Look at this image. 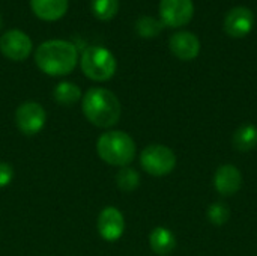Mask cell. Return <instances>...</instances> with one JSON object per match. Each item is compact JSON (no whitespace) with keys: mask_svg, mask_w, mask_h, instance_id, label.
<instances>
[{"mask_svg":"<svg viewBox=\"0 0 257 256\" xmlns=\"http://www.w3.org/2000/svg\"><path fill=\"white\" fill-rule=\"evenodd\" d=\"M78 62L77 47L65 39H50L42 42L35 53L36 66L51 75L62 77L68 75L74 71Z\"/></svg>","mask_w":257,"mask_h":256,"instance_id":"cell-1","label":"cell"},{"mask_svg":"<svg viewBox=\"0 0 257 256\" xmlns=\"http://www.w3.org/2000/svg\"><path fill=\"white\" fill-rule=\"evenodd\" d=\"M81 107L87 121L99 128H110L116 125L122 113L119 98L104 88L89 89L84 94Z\"/></svg>","mask_w":257,"mask_h":256,"instance_id":"cell-2","label":"cell"},{"mask_svg":"<svg viewBox=\"0 0 257 256\" xmlns=\"http://www.w3.org/2000/svg\"><path fill=\"white\" fill-rule=\"evenodd\" d=\"M96 151L102 161L125 167L136 157V143L125 131H108L99 136Z\"/></svg>","mask_w":257,"mask_h":256,"instance_id":"cell-3","label":"cell"},{"mask_svg":"<svg viewBox=\"0 0 257 256\" xmlns=\"http://www.w3.org/2000/svg\"><path fill=\"white\" fill-rule=\"evenodd\" d=\"M80 66L87 78L93 81H107L114 75L117 62L113 53L105 47L90 45L81 53Z\"/></svg>","mask_w":257,"mask_h":256,"instance_id":"cell-4","label":"cell"},{"mask_svg":"<svg viewBox=\"0 0 257 256\" xmlns=\"http://www.w3.org/2000/svg\"><path fill=\"white\" fill-rule=\"evenodd\" d=\"M140 164L149 175L164 177L175 169L176 155L164 145H149L140 154Z\"/></svg>","mask_w":257,"mask_h":256,"instance_id":"cell-5","label":"cell"},{"mask_svg":"<svg viewBox=\"0 0 257 256\" xmlns=\"http://www.w3.org/2000/svg\"><path fill=\"white\" fill-rule=\"evenodd\" d=\"M47 121V113L39 103L27 101L18 106L15 112V122L18 130L24 136H35L38 134Z\"/></svg>","mask_w":257,"mask_h":256,"instance_id":"cell-6","label":"cell"},{"mask_svg":"<svg viewBox=\"0 0 257 256\" xmlns=\"http://www.w3.org/2000/svg\"><path fill=\"white\" fill-rule=\"evenodd\" d=\"M32 39L20 29H11L0 36V51L5 57L21 62L32 53Z\"/></svg>","mask_w":257,"mask_h":256,"instance_id":"cell-7","label":"cell"},{"mask_svg":"<svg viewBox=\"0 0 257 256\" xmlns=\"http://www.w3.org/2000/svg\"><path fill=\"white\" fill-rule=\"evenodd\" d=\"M194 14L193 0H161L160 21L167 27H182L188 24Z\"/></svg>","mask_w":257,"mask_h":256,"instance_id":"cell-8","label":"cell"},{"mask_svg":"<svg viewBox=\"0 0 257 256\" xmlns=\"http://www.w3.org/2000/svg\"><path fill=\"white\" fill-rule=\"evenodd\" d=\"M224 32L232 38H244L254 27V15L245 6L232 8L224 18Z\"/></svg>","mask_w":257,"mask_h":256,"instance_id":"cell-9","label":"cell"},{"mask_svg":"<svg viewBox=\"0 0 257 256\" xmlns=\"http://www.w3.org/2000/svg\"><path fill=\"white\" fill-rule=\"evenodd\" d=\"M96 226L99 235L105 241H116L122 237L125 229L123 214L114 207H107L99 213Z\"/></svg>","mask_w":257,"mask_h":256,"instance_id":"cell-10","label":"cell"},{"mask_svg":"<svg viewBox=\"0 0 257 256\" xmlns=\"http://www.w3.org/2000/svg\"><path fill=\"white\" fill-rule=\"evenodd\" d=\"M170 51L181 60H193L200 53V41L191 32H176L169 39Z\"/></svg>","mask_w":257,"mask_h":256,"instance_id":"cell-11","label":"cell"},{"mask_svg":"<svg viewBox=\"0 0 257 256\" xmlns=\"http://www.w3.org/2000/svg\"><path fill=\"white\" fill-rule=\"evenodd\" d=\"M215 190L223 196H233L241 190L242 175L239 169L233 164H223L217 169L214 175Z\"/></svg>","mask_w":257,"mask_h":256,"instance_id":"cell-12","label":"cell"},{"mask_svg":"<svg viewBox=\"0 0 257 256\" xmlns=\"http://www.w3.org/2000/svg\"><path fill=\"white\" fill-rule=\"evenodd\" d=\"M69 6V0H30L32 12L42 21L60 20Z\"/></svg>","mask_w":257,"mask_h":256,"instance_id":"cell-13","label":"cell"},{"mask_svg":"<svg viewBox=\"0 0 257 256\" xmlns=\"http://www.w3.org/2000/svg\"><path fill=\"white\" fill-rule=\"evenodd\" d=\"M149 244H151V249L157 255L167 256L170 255L176 247V237L170 229L158 226L151 232Z\"/></svg>","mask_w":257,"mask_h":256,"instance_id":"cell-14","label":"cell"},{"mask_svg":"<svg viewBox=\"0 0 257 256\" xmlns=\"http://www.w3.org/2000/svg\"><path fill=\"white\" fill-rule=\"evenodd\" d=\"M233 148L241 152H248L257 146V127L253 124H242L232 137Z\"/></svg>","mask_w":257,"mask_h":256,"instance_id":"cell-15","label":"cell"},{"mask_svg":"<svg viewBox=\"0 0 257 256\" xmlns=\"http://www.w3.org/2000/svg\"><path fill=\"white\" fill-rule=\"evenodd\" d=\"M53 97L56 103L63 104V106H71L77 103L81 98V89L71 81H60L53 92Z\"/></svg>","mask_w":257,"mask_h":256,"instance_id":"cell-16","label":"cell"},{"mask_svg":"<svg viewBox=\"0 0 257 256\" xmlns=\"http://www.w3.org/2000/svg\"><path fill=\"white\" fill-rule=\"evenodd\" d=\"M119 0H90V9L96 20L110 21L119 12Z\"/></svg>","mask_w":257,"mask_h":256,"instance_id":"cell-17","label":"cell"},{"mask_svg":"<svg viewBox=\"0 0 257 256\" xmlns=\"http://www.w3.org/2000/svg\"><path fill=\"white\" fill-rule=\"evenodd\" d=\"M163 27H164V24L151 15H143L136 21V32L142 38H155L160 35Z\"/></svg>","mask_w":257,"mask_h":256,"instance_id":"cell-18","label":"cell"},{"mask_svg":"<svg viewBox=\"0 0 257 256\" xmlns=\"http://www.w3.org/2000/svg\"><path fill=\"white\" fill-rule=\"evenodd\" d=\"M116 184L122 192H133L140 186V175L133 167H122L116 175Z\"/></svg>","mask_w":257,"mask_h":256,"instance_id":"cell-19","label":"cell"},{"mask_svg":"<svg viewBox=\"0 0 257 256\" xmlns=\"http://www.w3.org/2000/svg\"><path fill=\"white\" fill-rule=\"evenodd\" d=\"M206 216H208V220L215 225V226H223L229 222L230 219V208L227 204L224 202H215L212 205L208 207V211H206Z\"/></svg>","mask_w":257,"mask_h":256,"instance_id":"cell-20","label":"cell"},{"mask_svg":"<svg viewBox=\"0 0 257 256\" xmlns=\"http://www.w3.org/2000/svg\"><path fill=\"white\" fill-rule=\"evenodd\" d=\"M14 178V169L11 164L0 161V187H6Z\"/></svg>","mask_w":257,"mask_h":256,"instance_id":"cell-21","label":"cell"},{"mask_svg":"<svg viewBox=\"0 0 257 256\" xmlns=\"http://www.w3.org/2000/svg\"><path fill=\"white\" fill-rule=\"evenodd\" d=\"M2 26H3V21H2V15H0V29H2Z\"/></svg>","mask_w":257,"mask_h":256,"instance_id":"cell-22","label":"cell"}]
</instances>
